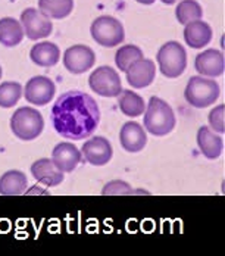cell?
<instances>
[{
	"mask_svg": "<svg viewBox=\"0 0 225 256\" xmlns=\"http://www.w3.org/2000/svg\"><path fill=\"white\" fill-rule=\"evenodd\" d=\"M22 96V87L20 82L8 81L0 84V108H12L20 102Z\"/></svg>",
	"mask_w": 225,
	"mask_h": 256,
	"instance_id": "obj_26",
	"label": "cell"
},
{
	"mask_svg": "<svg viewBox=\"0 0 225 256\" xmlns=\"http://www.w3.org/2000/svg\"><path fill=\"white\" fill-rule=\"evenodd\" d=\"M143 50L134 44H125L122 48H120L116 54H115V64L121 71H126L134 62H137L138 59H143Z\"/></svg>",
	"mask_w": 225,
	"mask_h": 256,
	"instance_id": "obj_25",
	"label": "cell"
},
{
	"mask_svg": "<svg viewBox=\"0 0 225 256\" xmlns=\"http://www.w3.org/2000/svg\"><path fill=\"white\" fill-rule=\"evenodd\" d=\"M44 128L43 115L30 106H22L16 109L10 118L12 132L22 142H31L37 138Z\"/></svg>",
	"mask_w": 225,
	"mask_h": 256,
	"instance_id": "obj_3",
	"label": "cell"
},
{
	"mask_svg": "<svg viewBox=\"0 0 225 256\" xmlns=\"http://www.w3.org/2000/svg\"><path fill=\"white\" fill-rule=\"evenodd\" d=\"M194 68L202 77H220L224 74V53L216 49H208L196 56Z\"/></svg>",
	"mask_w": 225,
	"mask_h": 256,
	"instance_id": "obj_12",
	"label": "cell"
},
{
	"mask_svg": "<svg viewBox=\"0 0 225 256\" xmlns=\"http://www.w3.org/2000/svg\"><path fill=\"white\" fill-rule=\"evenodd\" d=\"M31 174L38 182L48 187H56L64 181V172L56 168V165L49 158H42L36 160L31 165Z\"/></svg>",
	"mask_w": 225,
	"mask_h": 256,
	"instance_id": "obj_16",
	"label": "cell"
},
{
	"mask_svg": "<svg viewBox=\"0 0 225 256\" xmlns=\"http://www.w3.org/2000/svg\"><path fill=\"white\" fill-rule=\"evenodd\" d=\"M21 26L24 28V34L30 40H40L49 37L53 31V24L50 18L34 8H28L21 14Z\"/></svg>",
	"mask_w": 225,
	"mask_h": 256,
	"instance_id": "obj_8",
	"label": "cell"
},
{
	"mask_svg": "<svg viewBox=\"0 0 225 256\" xmlns=\"http://www.w3.org/2000/svg\"><path fill=\"white\" fill-rule=\"evenodd\" d=\"M81 154L84 159L94 166H103L112 159V146L110 142L104 137H93L88 142H86L81 148Z\"/></svg>",
	"mask_w": 225,
	"mask_h": 256,
	"instance_id": "obj_11",
	"label": "cell"
},
{
	"mask_svg": "<svg viewBox=\"0 0 225 256\" xmlns=\"http://www.w3.org/2000/svg\"><path fill=\"white\" fill-rule=\"evenodd\" d=\"M74 9V0H38V10L50 20H64Z\"/></svg>",
	"mask_w": 225,
	"mask_h": 256,
	"instance_id": "obj_23",
	"label": "cell"
},
{
	"mask_svg": "<svg viewBox=\"0 0 225 256\" xmlns=\"http://www.w3.org/2000/svg\"><path fill=\"white\" fill-rule=\"evenodd\" d=\"M10 2H15V0H10Z\"/></svg>",
	"mask_w": 225,
	"mask_h": 256,
	"instance_id": "obj_32",
	"label": "cell"
},
{
	"mask_svg": "<svg viewBox=\"0 0 225 256\" xmlns=\"http://www.w3.org/2000/svg\"><path fill=\"white\" fill-rule=\"evenodd\" d=\"M224 112H225V104H220L216 108H214L209 114V126L212 127V130L218 134H222L225 131L224 127Z\"/></svg>",
	"mask_w": 225,
	"mask_h": 256,
	"instance_id": "obj_28",
	"label": "cell"
},
{
	"mask_svg": "<svg viewBox=\"0 0 225 256\" xmlns=\"http://www.w3.org/2000/svg\"><path fill=\"white\" fill-rule=\"evenodd\" d=\"M54 92V82L49 77L37 76L25 84L24 98L26 102L34 106H46L48 103L52 102Z\"/></svg>",
	"mask_w": 225,
	"mask_h": 256,
	"instance_id": "obj_9",
	"label": "cell"
},
{
	"mask_svg": "<svg viewBox=\"0 0 225 256\" xmlns=\"http://www.w3.org/2000/svg\"><path fill=\"white\" fill-rule=\"evenodd\" d=\"M162 3H165V4H172V3H175L176 0H160Z\"/></svg>",
	"mask_w": 225,
	"mask_h": 256,
	"instance_id": "obj_30",
	"label": "cell"
},
{
	"mask_svg": "<svg viewBox=\"0 0 225 256\" xmlns=\"http://www.w3.org/2000/svg\"><path fill=\"white\" fill-rule=\"evenodd\" d=\"M28 180L22 171L10 170L0 177V194L2 196H20L26 192Z\"/></svg>",
	"mask_w": 225,
	"mask_h": 256,
	"instance_id": "obj_20",
	"label": "cell"
},
{
	"mask_svg": "<svg viewBox=\"0 0 225 256\" xmlns=\"http://www.w3.org/2000/svg\"><path fill=\"white\" fill-rule=\"evenodd\" d=\"M94 62H96L94 52L84 44H75L72 48H68L64 53L65 68L75 76H80L88 71L94 65Z\"/></svg>",
	"mask_w": 225,
	"mask_h": 256,
	"instance_id": "obj_10",
	"label": "cell"
},
{
	"mask_svg": "<svg viewBox=\"0 0 225 256\" xmlns=\"http://www.w3.org/2000/svg\"><path fill=\"white\" fill-rule=\"evenodd\" d=\"M120 143H121L122 149L130 154L142 152L148 143L146 130L136 121L125 122L120 131Z\"/></svg>",
	"mask_w": 225,
	"mask_h": 256,
	"instance_id": "obj_13",
	"label": "cell"
},
{
	"mask_svg": "<svg viewBox=\"0 0 225 256\" xmlns=\"http://www.w3.org/2000/svg\"><path fill=\"white\" fill-rule=\"evenodd\" d=\"M0 78H2V66H0Z\"/></svg>",
	"mask_w": 225,
	"mask_h": 256,
	"instance_id": "obj_31",
	"label": "cell"
},
{
	"mask_svg": "<svg viewBox=\"0 0 225 256\" xmlns=\"http://www.w3.org/2000/svg\"><path fill=\"white\" fill-rule=\"evenodd\" d=\"M52 124L59 136L68 140L90 137L100 122L98 102L82 92H66L52 108Z\"/></svg>",
	"mask_w": 225,
	"mask_h": 256,
	"instance_id": "obj_1",
	"label": "cell"
},
{
	"mask_svg": "<svg viewBox=\"0 0 225 256\" xmlns=\"http://www.w3.org/2000/svg\"><path fill=\"white\" fill-rule=\"evenodd\" d=\"M134 193H136V190L131 188V186L128 182L121 181V180L108 182L102 190L103 196H126V194H134Z\"/></svg>",
	"mask_w": 225,
	"mask_h": 256,
	"instance_id": "obj_27",
	"label": "cell"
},
{
	"mask_svg": "<svg viewBox=\"0 0 225 256\" xmlns=\"http://www.w3.org/2000/svg\"><path fill=\"white\" fill-rule=\"evenodd\" d=\"M90 88L103 98H116L122 92L120 74L110 66H99L88 78Z\"/></svg>",
	"mask_w": 225,
	"mask_h": 256,
	"instance_id": "obj_7",
	"label": "cell"
},
{
	"mask_svg": "<svg viewBox=\"0 0 225 256\" xmlns=\"http://www.w3.org/2000/svg\"><path fill=\"white\" fill-rule=\"evenodd\" d=\"M184 98L188 104L199 109L212 106L220 98V86L216 81L202 76L192 77L184 90Z\"/></svg>",
	"mask_w": 225,
	"mask_h": 256,
	"instance_id": "obj_4",
	"label": "cell"
},
{
	"mask_svg": "<svg viewBox=\"0 0 225 256\" xmlns=\"http://www.w3.org/2000/svg\"><path fill=\"white\" fill-rule=\"evenodd\" d=\"M198 146L204 158L216 159L224 150V140L220 136H216V132L203 126L198 131Z\"/></svg>",
	"mask_w": 225,
	"mask_h": 256,
	"instance_id": "obj_18",
	"label": "cell"
},
{
	"mask_svg": "<svg viewBox=\"0 0 225 256\" xmlns=\"http://www.w3.org/2000/svg\"><path fill=\"white\" fill-rule=\"evenodd\" d=\"M137 2L142 4H153L154 3V0H137Z\"/></svg>",
	"mask_w": 225,
	"mask_h": 256,
	"instance_id": "obj_29",
	"label": "cell"
},
{
	"mask_svg": "<svg viewBox=\"0 0 225 256\" xmlns=\"http://www.w3.org/2000/svg\"><path fill=\"white\" fill-rule=\"evenodd\" d=\"M175 16L180 24L186 26L193 21H199L203 16V9L196 0H181L176 4Z\"/></svg>",
	"mask_w": 225,
	"mask_h": 256,
	"instance_id": "obj_24",
	"label": "cell"
},
{
	"mask_svg": "<svg viewBox=\"0 0 225 256\" xmlns=\"http://www.w3.org/2000/svg\"><path fill=\"white\" fill-rule=\"evenodd\" d=\"M144 128L150 134L162 137L170 134L175 127V115L172 108L159 98L152 96L148 104V109H144Z\"/></svg>",
	"mask_w": 225,
	"mask_h": 256,
	"instance_id": "obj_2",
	"label": "cell"
},
{
	"mask_svg": "<svg viewBox=\"0 0 225 256\" xmlns=\"http://www.w3.org/2000/svg\"><path fill=\"white\" fill-rule=\"evenodd\" d=\"M24 28L14 18L0 20V44L4 48H15L24 38Z\"/></svg>",
	"mask_w": 225,
	"mask_h": 256,
	"instance_id": "obj_21",
	"label": "cell"
},
{
	"mask_svg": "<svg viewBox=\"0 0 225 256\" xmlns=\"http://www.w3.org/2000/svg\"><path fill=\"white\" fill-rule=\"evenodd\" d=\"M30 58L36 65L49 68V66H54L59 62L60 50L56 44H53L50 42H42L31 48Z\"/></svg>",
	"mask_w": 225,
	"mask_h": 256,
	"instance_id": "obj_19",
	"label": "cell"
},
{
	"mask_svg": "<svg viewBox=\"0 0 225 256\" xmlns=\"http://www.w3.org/2000/svg\"><path fill=\"white\" fill-rule=\"evenodd\" d=\"M184 40L187 46H190L192 49H202L210 43L212 28L202 20L188 22L184 28Z\"/></svg>",
	"mask_w": 225,
	"mask_h": 256,
	"instance_id": "obj_17",
	"label": "cell"
},
{
	"mask_svg": "<svg viewBox=\"0 0 225 256\" xmlns=\"http://www.w3.org/2000/svg\"><path fill=\"white\" fill-rule=\"evenodd\" d=\"M94 42L103 48H116L125 40V31L122 24L109 15L99 16L93 21L90 28Z\"/></svg>",
	"mask_w": 225,
	"mask_h": 256,
	"instance_id": "obj_5",
	"label": "cell"
},
{
	"mask_svg": "<svg viewBox=\"0 0 225 256\" xmlns=\"http://www.w3.org/2000/svg\"><path fill=\"white\" fill-rule=\"evenodd\" d=\"M52 160L56 165V168L59 171H62L64 174L72 172L81 162V152L76 149L75 144L64 142V143H59L53 148Z\"/></svg>",
	"mask_w": 225,
	"mask_h": 256,
	"instance_id": "obj_15",
	"label": "cell"
},
{
	"mask_svg": "<svg viewBox=\"0 0 225 256\" xmlns=\"http://www.w3.org/2000/svg\"><path fill=\"white\" fill-rule=\"evenodd\" d=\"M126 81L134 88H144L150 86L156 76V65L150 59H138L126 71Z\"/></svg>",
	"mask_w": 225,
	"mask_h": 256,
	"instance_id": "obj_14",
	"label": "cell"
},
{
	"mask_svg": "<svg viewBox=\"0 0 225 256\" xmlns=\"http://www.w3.org/2000/svg\"><path fill=\"white\" fill-rule=\"evenodd\" d=\"M160 72L168 78L180 77L187 66V53L178 42H168L158 52Z\"/></svg>",
	"mask_w": 225,
	"mask_h": 256,
	"instance_id": "obj_6",
	"label": "cell"
},
{
	"mask_svg": "<svg viewBox=\"0 0 225 256\" xmlns=\"http://www.w3.org/2000/svg\"><path fill=\"white\" fill-rule=\"evenodd\" d=\"M118 104L121 112L130 118L140 116L142 114H144L146 109L144 99L132 90H122L118 96Z\"/></svg>",
	"mask_w": 225,
	"mask_h": 256,
	"instance_id": "obj_22",
	"label": "cell"
}]
</instances>
